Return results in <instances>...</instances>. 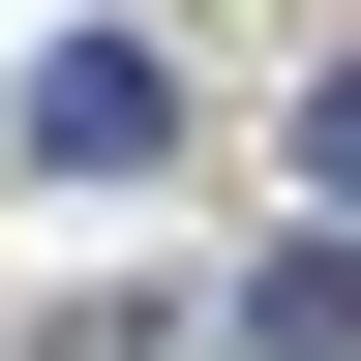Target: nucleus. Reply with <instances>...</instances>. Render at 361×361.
<instances>
[{
    "instance_id": "f257e3e1",
    "label": "nucleus",
    "mask_w": 361,
    "mask_h": 361,
    "mask_svg": "<svg viewBox=\"0 0 361 361\" xmlns=\"http://www.w3.org/2000/svg\"><path fill=\"white\" fill-rule=\"evenodd\" d=\"M180 151V61L151 30H61V61H30V180H151Z\"/></svg>"
},
{
    "instance_id": "f03ea898",
    "label": "nucleus",
    "mask_w": 361,
    "mask_h": 361,
    "mask_svg": "<svg viewBox=\"0 0 361 361\" xmlns=\"http://www.w3.org/2000/svg\"><path fill=\"white\" fill-rule=\"evenodd\" d=\"M241 361H361V241H271L241 271Z\"/></svg>"
},
{
    "instance_id": "7ed1b4c3",
    "label": "nucleus",
    "mask_w": 361,
    "mask_h": 361,
    "mask_svg": "<svg viewBox=\"0 0 361 361\" xmlns=\"http://www.w3.org/2000/svg\"><path fill=\"white\" fill-rule=\"evenodd\" d=\"M301 180H331V211H361V61H331V90H301Z\"/></svg>"
}]
</instances>
